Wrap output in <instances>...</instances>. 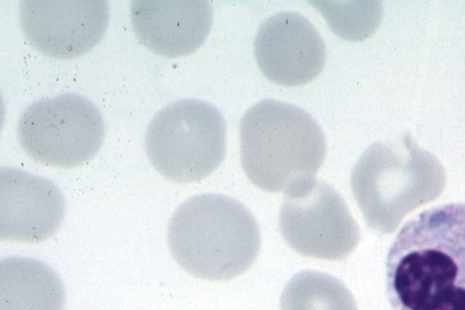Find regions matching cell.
<instances>
[{
    "label": "cell",
    "mask_w": 465,
    "mask_h": 310,
    "mask_svg": "<svg viewBox=\"0 0 465 310\" xmlns=\"http://www.w3.org/2000/svg\"><path fill=\"white\" fill-rule=\"evenodd\" d=\"M386 280L393 310H465V204L407 222L390 247Z\"/></svg>",
    "instance_id": "6da1fadb"
},
{
    "label": "cell",
    "mask_w": 465,
    "mask_h": 310,
    "mask_svg": "<svg viewBox=\"0 0 465 310\" xmlns=\"http://www.w3.org/2000/svg\"><path fill=\"white\" fill-rule=\"evenodd\" d=\"M170 253L194 277L227 281L246 273L261 250V232L252 212L220 195L194 196L173 215Z\"/></svg>",
    "instance_id": "7a4b0ae2"
},
{
    "label": "cell",
    "mask_w": 465,
    "mask_h": 310,
    "mask_svg": "<svg viewBox=\"0 0 465 310\" xmlns=\"http://www.w3.org/2000/svg\"><path fill=\"white\" fill-rule=\"evenodd\" d=\"M326 139L316 119L302 108L263 100L241 122V160L260 190L285 193L315 178L326 156Z\"/></svg>",
    "instance_id": "3957f363"
},
{
    "label": "cell",
    "mask_w": 465,
    "mask_h": 310,
    "mask_svg": "<svg viewBox=\"0 0 465 310\" xmlns=\"http://www.w3.org/2000/svg\"><path fill=\"white\" fill-rule=\"evenodd\" d=\"M446 172L438 158L407 134L374 143L351 174V188L367 225L381 235L396 231L404 217L436 201Z\"/></svg>",
    "instance_id": "277c9868"
},
{
    "label": "cell",
    "mask_w": 465,
    "mask_h": 310,
    "mask_svg": "<svg viewBox=\"0 0 465 310\" xmlns=\"http://www.w3.org/2000/svg\"><path fill=\"white\" fill-rule=\"evenodd\" d=\"M145 150L154 169L174 183L210 176L226 155L222 113L198 99H183L160 110L149 124Z\"/></svg>",
    "instance_id": "5b68a950"
},
{
    "label": "cell",
    "mask_w": 465,
    "mask_h": 310,
    "mask_svg": "<svg viewBox=\"0 0 465 310\" xmlns=\"http://www.w3.org/2000/svg\"><path fill=\"white\" fill-rule=\"evenodd\" d=\"M103 115L89 99L67 94L43 99L21 115L17 137L35 162L57 168L77 167L92 160L104 138Z\"/></svg>",
    "instance_id": "8992f818"
},
{
    "label": "cell",
    "mask_w": 465,
    "mask_h": 310,
    "mask_svg": "<svg viewBox=\"0 0 465 310\" xmlns=\"http://www.w3.org/2000/svg\"><path fill=\"white\" fill-rule=\"evenodd\" d=\"M279 225L285 242L309 258L341 261L361 241L360 226L343 198L316 178L284 193Z\"/></svg>",
    "instance_id": "52a82bcc"
},
{
    "label": "cell",
    "mask_w": 465,
    "mask_h": 310,
    "mask_svg": "<svg viewBox=\"0 0 465 310\" xmlns=\"http://www.w3.org/2000/svg\"><path fill=\"white\" fill-rule=\"evenodd\" d=\"M109 15L105 0H23L19 5L27 41L43 55L60 59L81 56L96 46Z\"/></svg>",
    "instance_id": "ba28073f"
},
{
    "label": "cell",
    "mask_w": 465,
    "mask_h": 310,
    "mask_svg": "<svg viewBox=\"0 0 465 310\" xmlns=\"http://www.w3.org/2000/svg\"><path fill=\"white\" fill-rule=\"evenodd\" d=\"M254 51L264 76L286 87L312 82L322 72L327 58L319 31L305 16L294 12L267 19L258 31Z\"/></svg>",
    "instance_id": "9c48e42d"
},
{
    "label": "cell",
    "mask_w": 465,
    "mask_h": 310,
    "mask_svg": "<svg viewBox=\"0 0 465 310\" xmlns=\"http://www.w3.org/2000/svg\"><path fill=\"white\" fill-rule=\"evenodd\" d=\"M64 195L49 180L15 168L0 170V240L39 243L61 228Z\"/></svg>",
    "instance_id": "30bf717a"
},
{
    "label": "cell",
    "mask_w": 465,
    "mask_h": 310,
    "mask_svg": "<svg viewBox=\"0 0 465 310\" xmlns=\"http://www.w3.org/2000/svg\"><path fill=\"white\" fill-rule=\"evenodd\" d=\"M130 15L138 39L167 57L194 53L213 25V8L204 0H135Z\"/></svg>",
    "instance_id": "8fae6325"
},
{
    "label": "cell",
    "mask_w": 465,
    "mask_h": 310,
    "mask_svg": "<svg viewBox=\"0 0 465 310\" xmlns=\"http://www.w3.org/2000/svg\"><path fill=\"white\" fill-rule=\"evenodd\" d=\"M63 281L46 265L26 258L0 262V310H64Z\"/></svg>",
    "instance_id": "7c38bea8"
},
{
    "label": "cell",
    "mask_w": 465,
    "mask_h": 310,
    "mask_svg": "<svg viewBox=\"0 0 465 310\" xmlns=\"http://www.w3.org/2000/svg\"><path fill=\"white\" fill-rule=\"evenodd\" d=\"M281 310H358V306L352 293L337 278L303 271L284 287Z\"/></svg>",
    "instance_id": "4fadbf2b"
},
{
    "label": "cell",
    "mask_w": 465,
    "mask_h": 310,
    "mask_svg": "<svg viewBox=\"0 0 465 310\" xmlns=\"http://www.w3.org/2000/svg\"><path fill=\"white\" fill-rule=\"evenodd\" d=\"M325 18L339 37L362 41L378 28L382 4L376 2H310Z\"/></svg>",
    "instance_id": "5bb4252c"
}]
</instances>
